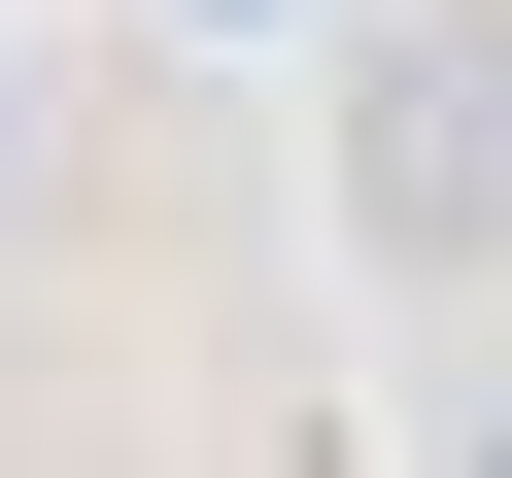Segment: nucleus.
I'll return each instance as SVG.
<instances>
[{"mask_svg": "<svg viewBox=\"0 0 512 478\" xmlns=\"http://www.w3.org/2000/svg\"><path fill=\"white\" fill-rule=\"evenodd\" d=\"M342 205H376V274H512V0H376Z\"/></svg>", "mask_w": 512, "mask_h": 478, "instance_id": "f257e3e1", "label": "nucleus"}, {"mask_svg": "<svg viewBox=\"0 0 512 478\" xmlns=\"http://www.w3.org/2000/svg\"><path fill=\"white\" fill-rule=\"evenodd\" d=\"M205 35H342V0H205Z\"/></svg>", "mask_w": 512, "mask_h": 478, "instance_id": "f03ea898", "label": "nucleus"}, {"mask_svg": "<svg viewBox=\"0 0 512 478\" xmlns=\"http://www.w3.org/2000/svg\"><path fill=\"white\" fill-rule=\"evenodd\" d=\"M0 171H35V103H0Z\"/></svg>", "mask_w": 512, "mask_h": 478, "instance_id": "7ed1b4c3", "label": "nucleus"}, {"mask_svg": "<svg viewBox=\"0 0 512 478\" xmlns=\"http://www.w3.org/2000/svg\"><path fill=\"white\" fill-rule=\"evenodd\" d=\"M478 478H512V410H478Z\"/></svg>", "mask_w": 512, "mask_h": 478, "instance_id": "20e7f679", "label": "nucleus"}]
</instances>
